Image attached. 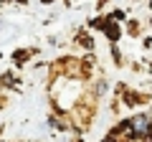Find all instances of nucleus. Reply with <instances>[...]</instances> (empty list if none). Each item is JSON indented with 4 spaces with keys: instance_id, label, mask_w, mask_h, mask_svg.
Wrapping results in <instances>:
<instances>
[{
    "instance_id": "2",
    "label": "nucleus",
    "mask_w": 152,
    "mask_h": 142,
    "mask_svg": "<svg viewBox=\"0 0 152 142\" xmlns=\"http://www.w3.org/2000/svg\"><path fill=\"white\" fill-rule=\"evenodd\" d=\"M107 36H109V38H119V28H114V26H107Z\"/></svg>"
},
{
    "instance_id": "1",
    "label": "nucleus",
    "mask_w": 152,
    "mask_h": 142,
    "mask_svg": "<svg viewBox=\"0 0 152 142\" xmlns=\"http://www.w3.org/2000/svg\"><path fill=\"white\" fill-rule=\"evenodd\" d=\"M132 127H134V130L140 132V135H145V132L150 130V122H147V117H137V119L132 122Z\"/></svg>"
}]
</instances>
